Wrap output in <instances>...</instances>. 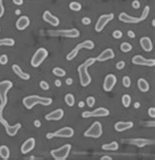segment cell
Instances as JSON below:
<instances>
[{
  "instance_id": "cell-1",
  "label": "cell",
  "mask_w": 155,
  "mask_h": 160,
  "mask_svg": "<svg viewBox=\"0 0 155 160\" xmlns=\"http://www.w3.org/2000/svg\"><path fill=\"white\" fill-rule=\"evenodd\" d=\"M96 59L95 58H88L87 61H84L83 64H81L78 67V73H79V84L83 88H87L89 84L91 83V77L89 75L87 68L91 67V65H93L95 63Z\"/></svg>"
},
{
  "instance_id": "cell-2",
  "label": "cell",
  "mask_w": 155,
  "mask_h": 160,
  "mask_svg": "<svg viewBox=\"0 0 155 160\" xmlns=\"http://www.w3.org/2000/svg\"><path fill=\"white\" fill-rule=\"evenodd\" d=\"M23 103L27 109H33L36 105L41 104L42 106H48L52 103L50 97H42L38 96H29L23 99Z\"/></svg>"
},
{
  "instance_id": "cell-3",
  "label": "cell",
  "mask_w": 155,
  "mask_h": 160,
  "mask_svg": "<svg viewBox=\"0 0 155 160\" xmlns=\"http://www.w3.org/2000/svg\"><path fill=\"white\" fill-rule=\"evenodd\" d=\"M3 108H4V106L0 104V123L2 124V126H4L6 134L9 137H15L20 131L22 125H21V123H17L16 125H13V126L9 125V123L3 118Z\"/></svg>"
},
{
  "instance_id": "cell-4",
  "label": "cell",
  "mask_w": 155,
  "mask_h": 160,
  "mask_svg": "<svg viewBox=\"0 0 155 160\" xmlns=\"http://www.w3.org/2000/svg\"><path fill=\"white\" fill-rule=\"evenodd\" d=\"M93 48H94V42L92 41L87 39V41H84L81 43H79L78 45L67 55L66 59L68 60V61H71V60H73L74 58L77 57V55H78L79 50H82V49H88V50H91V49H93Z\"/></svg>"
},
{
  "instance_id": "cell-5",
  "label": "cell",
  "mask_w": 155,
  "mask_h": 160,
  "mask_svg": "<svg viewBox=\"0 0 155 160\" xmlns=\"http://www.w3.org/2000/svg\"><path fill=\"white\" fill-rule=\"evenodd\" d=\"M71 149L72 146L70 143H67L57 149H53V150H51L50 154L55 160H65L68 158L70 152H71Z\"/></svg>"
},
{
  "instance_id": "cell-6",
  "label": "cell",
  "mask_w": 155,
  "mask_h": 160,
  "mask_svg": "<svg viewBox=\"0 0 155 160\" xmlns=\"http://www.w3.org/2000/svg\"><path fill=\"white\" fill-rule=\"evenodd\" d=\"M48 56V51L45 48H38L36 51V53L33 54V56L32 57L31 60V65L33 68H37L43 63V61L47 58Z\"/></svg>"
},
{
  "instance_id": "cell-7",
  "label": "cell",
  "mask_w": 155,
  "mask_h": 160,
  "mask_svg": "<svg viewBox=\"0 0 155 160\" xmlns=\"http://www.w3.org/2000/svg\"><path fill=\"white\" fill-rule=\"evenodd\" d=\"M103 134V127L100 122H94L91 127H89L86 132H84L83 136L87 138H92V139H98L102 136Z\"/></svg>"
},
{
  "instance_id": "cell-8",
  "label": "cell",
  "mask_w": 155,
  "mask_h": 160,
  "mask_svg": "<svg viewBox=\"0 0 155 160\" xmlns=\"http://www.w3.org/2000/svg\"><path fill=\"white\" fill-rule=\"evenodd\" d=\"M48 34L51 37H70L77 38L79 37V32L77 29H58V31H48Z\"/></svg>"
},
{
  "instance_id": "cell-9",
  "label": "cell",
  "mask_w": 155,
  "mask_h": 160,
  "mask_svg": "<svg viewBox=\"0 0 155 160\" xmlns=\"http://www.w3.org/2000/svg\"><path fill=\"white\" fill-rule=\"evenodd\" d=\"M75 134L74 129L71 127H64L59 129L58 131H56L55 133H48L46 135V138L48 139H50L52 138H64V139H69V138H72Z\"/></svg>"
},
{
  "instance_id": "cell-10",
  "label": "cell",
  "mask_w": 155,
  "mask_h": 160,
  "mask_svg": "<svg viewBox=\"0 0 155 160\" xmlns=\"http://www.w3.org/2000/svg\"><path fill=\"white\" fill-rule=\"evenodd\" d=\"M13 87V83L11 81H2L0 82V104L3 106L6 105L8 97L7 93Z\"/></svg>"
},
{
  "instance_id": "cell-11",
  "label": "cell",
  "mask_w": 155,
  "mask_h": 160,
  "mask_svg": "<svg viewBox=\"0 0 155 160\" xmlns=\"http://www.w3.org/2000/svg\"><path fill=\"white\" fill-rule=\"evenodd\" d=\"M110 114V111L107 108L104 107H98L96 109L92 110V111H84L82 114L83 118H101L106 117Z\"/></svg>"
},
{
  "instance_id": "cell-12",
  "label": "cell",
  "mask_w": 155,
  "mask_h": 160,
  "mask_svg": "<svg viewBox=\"0 0 155 160\" xmlns=\"http://www.w3.org/2000/svg\"><path fill=\"white\" fill-rule=\"evenodd\" d=\"M114 19V14L111 13V14H104L102 16H100L98 18L97 22L95 24V27H94V29H95V32L97 33H100L103 31V29L107 26V24L112 21Z\"/></svg>"
},
{
  "instance_id": "cell-13",
  "label": "cell",
  "mask_w": 155,
  "mask_h": 160,
  "mask_svg": "<svg viewBox=\"0 0 155 160\" xmlns=\"http://www.w3.org/2000/svg\"><path fill=\"white\" fill-rule=\"evenodd\" d=\"M132 63L134 65H139V66H148L154 67L155 60L154 59H146L141 55H134L132 59Z\"/></svg>"
},
{
  "instance_id": "cell-14",
  "label": "cell",
  "mask_w": 155,
  "mask_h": 160,
  "mask_svg": "<svg viewBox=\"0 0 155 160\" xmlns=\"http://www.w3.org/2000/svg\"><path fill=\"white\" fill-rule=\"evenodd\" d=\"M117 84V78H116V76H115V75H113V74H109L104 79L103 89L106 92H111L112 89L114 88L115 84Z\"/></svg>"
},
{
  "instance_id": "cell-15",
  "label": "cell",
  "mask_w": 155,
  "mask_h": 160,
  "mask_svg": "<svg viewBox=\"0 0 155 160\" xmlns=\"http://www.w3.org/2000/svg\"><path fill=\"white\" fill-rule=\"evenodd\" d=\"M64 117V110L61 108H58L54 111L48 113L45 115V120L47 121H59Z\"/></svg>"
},
{
  "instance_id": "cell-16",
  "label": "cell",
  "mask_w": 155,
  "mask_h": 160,
  "mask_svg": "<svg viewBox=\"0 0 155 160\" xmlns=\"http://www.w3.org/2000/svg\"><path fill=\"white\" fill-rule=\"evenodd\" d=\"M34 146H36V139H34L33 138H29L22 144L21 152L23 154H27L29 152H31L34 148Z\"/></svg>"
},
{
  "instance_id": "cell-17",
  "label": "cell",
  "mask_w": 155,
  "mask_h": 160,
  "mask_svg": "<svg viewBox=\"0 0 155 160\" xmlns=\"http://www.w3.org/2000/svg\"><path fill=\"white\" fill-rule=\"evenodd\" d=\"M114 57H115V53L113 51V49L107 48V49H105V50H103L95 59H96V61H99V62H105V61H107V60L113 59Z\"/></svg>"
},
{
  "instance_id": "cell-18",
  "label": "cell",
  "mask_w": 155,
  "mask_h": 160,
  "mask_svg": "<svg viewBox=\"0 0 155 160\" xmlns=\"http://www.w3.org/2000/svg\"><path fill=\"white\" fill-rule=\"evenodd\" d=\"M42 18L46 23H48L49 25H51V26H53V27H57L60 24L59 19L56 16L52 15L49 11H44V13L42 15Z\"/></svg>"
},
{
  "instance_id": "cell-19",
  "label": "cell",
  "mask_w": 155,
  "mask_h": 160,
  "mask_svg": "<svg viewBox=\"0 0 155 160\" xmlns=\"http://www.w3.org/2000/svg\"><path fill=\"white\" fill-rule=\"evenodd\" d=\"M119 20L123 23H126V24H138L141 22L139 18L137 17H134V16H130L129 14L122 12L119 14Z\"/></svg>"
},
{
  "instance_id": "cell-20",
  "label": "cell",
  "mask_w": 155,
  "mask_h": 160,
  "mask_svg": "<svg viewBox=\"0 0 155 160\" xmlns=\"http://www.w3.org/2000/svg\"><path fill=\"white\" fill-rule=\"evenodd\" d=\"M134 127V123L131 121H128V122H124V121H119L116 124L114 125V129L116 130L117 132L121 133L124 131H127V130H130Z\"/></svg>"
},
{
  "instance_id": "cell-21",
  "label": "cell",
  "mask_w": 155,
  "mask_h": 160,
  "mask_svg": "<svg viewBox=\"0 0 155 160\" xmlns=\"http://www.w3.org/2000/svg\"><path fill=\"white\" fill-rule=\"evenodd\" d=\"M29 24H31V21H29V17L21 16L16 22V28L19 31H24V29H26L29 26Z\"/></svg>"
},
{
  "instance_id": "cell-22",
  "label": "cell",
  "mask_w": 155,
  "mask_h": 160,
  "mask_svg": "<svg viewBox=\"0 0 155 160\" xmlns=\"http://www.w3.org/2000/svg\"><path fill=\"white\" fill-rule=\"evenodd\" d=\"M12 70H13V72L17 75V77H19L21 80H24V81H28V80L31 79V75L26 73V72H24L23 70L21 69V67H20L19 65H17V64L13 65Z\"/></svg>"
},
{
  "instance_id": "cell-23",
  "label": "cell",
  "mask_w": 155,
  "mask_h": 160,
  "mask_svg": "<svg viewBox=\"0 0 155 160\" xmlns=\"http://www.w3.org/2000/svg\"><path fill=\"white\" fill-rule=\"evenodd\" d=\"M128 143L130 144H134V146L142 147L148 146V144H153V141H150V139H128L127 141Z\"/></svg>"
},
{
  "instance_id": "cell-24",
  "label": "cell",
  "mask_w": 155,
  "mask_h": 160,
  "mask_svg": "<svg viewBox=\"0 0 155 160\" xmlns=\"http://www.w3.org/2000/svg\"><path fill=\"white\" fill-rule=\"evenodd\" d=\"M139 43H141V46L142 47V49L146 52H150L153 48V44L151 39L148 37H142L141 39H139Z\"/></svg>"
},
{
  "instance_id": "cell-25",
  "label": "cell",
  "mask_w": 155,
  "mask_h": 160,
  "mask_svg": "<svg viewBox=\"0 0 155 160\" xmlns=\"http://www.w3.org/2000/svg\"><path fill=\"white\" fill-rule=\"evenodd\" d=\"M138 89L141 92H147L149 91V88H150L148 82L146 81V80L142 79V78L141 79H138Z\"/></svg>"
},
{
  "instance_id": "cell-26",
  "label": "cell",
  "mask_w": 155,
  "mask_h": 160,
  "mask_svg": "<svg viewBox=\"0 0 155 160\" xmlns=\"http://www.w3.org/2000/svg\"><path fill=\"white\" fill-rule=\"evenodd\" d=\"M103 150H107V151H116L119 148V143L117 142H111L109 143H105L101 146Z\"/></svg>"
},
{
  "instance_id": "cell-27",
  "label": "cell",
  "mask_w": 155,
  "mask_h": 160,
  "mask_svg": "<svg viewBox=\"0 0 155 160\" xmlns=\"http://www.w3.org/2000/svg\"><path fill=\"white\" fill-rule=\"evenodd\" d=\"M0 157L4 160H7L10 157V149L7 146H0Z\"/></svg>"
},
{
  "instance_id": "cell-28",
  "label": "cell",
  "mask_w": 155,
  "mask_h": 160,
  "mask_svg": "<svg viewBox=\"0 0 155 160\" xmlns=\"http://www.w3.org/2000/svg\"><path fill=\"white\" fill-rule=\"evenodd\" d=\"M15 44V41L13 38L6 37V38H0V46H13Z\"/></svg>"
},
{
  "instance_id": "cell-29",
  "label": "cell",
  "mask_w": 155,
  "mask_h": 160,
  "mask_svg": "<svg viewBox=\"0 0 155 160\" xmlns=\"http://www.w3.org/2000/svg\"><path fill=\"white\" fill-rule=\"evenodd\" d=\"M64 100H65V102H66V104L68 106H70V107H72V106H74L75 105V96H73L72 93H67L66 96H65V97H64Z\"/></svg>"
},
{
  "instance_id": "cell-30",
  "label": "cell",
  "mask_w": 155,
  "mask_h": 160,
  "mask_svg": "<svg viewBox=\"0 0 155 160\" xmlns=\"http://www.w3.org/2000/svg\"><path fill=\"white\" fill-rule=\"evenodd\" d=\"M52 73H53V75H55V76L59 77V78H62V77L66 76V71H65L64 69L60 68V67H55V68H53Z\"/></svg>"
},
{
  "instance_id": "cell-31",
  "label": "cell",
  "mask_w": 155,
  "mask_h": 160,
  "mask_svg": "<svg viewBox=\"0 0 155 160\" xmlns=\"http://www.w3.org/2000/svg\"><path fill=\"white\" fill-rule=\"evenodd\" d=\"M131 102H132V97L129 96V94H124V96H122V103L124 107H130V105H131Z\"/></svg>"
},
{
  "instance_id": "cell-32",
  "label": "cell",
  "mask_w": 155,
  "mask_h": 160,
  "mask_svg": "<svg viewBox=\"0 0 155 160\" xmlns=\"http://www.w3.org/2000/svg\"><path fill=\"white\" fill-rule=\"evenodd\" d=\"M69 8L72 10V11H75V12H78V11H81L82 9V5L81 3H79L77 1H73L69 4Z\"/></svg>"
},
{
  "instance_id": "cell-33",
  "label": "cell",
  "mask_w": 155,
  "mask_h": 160,
  "mask_svg": "<svg viewBox=\"0 0 155 160\" xmlns=\"http://www.w3.org/2000/svg\"><path fill=\"white\" fill-rule=\"evenodd\" d=\"M120 48H121V50L123 52H130V51H132V49H133V46H132V44L131 43H129V42H123L121 45H120Z\"/></svg>"
},
{
  "instance_id": "cell-34",
  "label": "cell",
  "mask_w": 155,
  "mask_h": 160,
  "mask_svg": "<svg viewBox=\"0 0 155 160\" xmlns=\"http://www.w3.org/2000/svg\"><path fill=\"white\" fill-rule=\"evenodd\" d=\"M149 11H150V8H149V6H145L143 9V11L141 13V16L139 17V20H141V21H144L147 17H148V15H149Z\"/></svg>"
},
{
  "instance_id": "cell-35",
  "label": "cell",
  "mask_w": 155,
  "mask_h": 160,
  "mask_svg": "<svg viewBox=\"0 0 155 160\" xmlns=\"http://www.w3.org/2000/svg\"><path fill=\"white\" fill-rule=\"evenodd\" d=\"M122 83H123V86L125 88H130L131 87V84H132V81H131V79H130V77L128 76H125L123 79H122Z\"/></svg>"
},
{
  "instance_id": "cell-36",
  "label": "cell",
  "mask_w": 155,
  "mask_h": 160,
  "mask_svg": "<svg viewBox=\"0 0 155 160\" xmlns=\"http://www.w3.org/2000/svg\"><path fill=\"white\" fill-rule=\"evenodd\" d=\"M86 103L89 108H92L94 106V104H95V98L93 96H88L86 100Z\"/></svg>"
},
{
  "instance_id": "cell-37",
  "label": "cell",
  "mask_w": 155,
  "mask_h": 160,
  "mask_svg": "<svg viewBox=\"0 0 155 160\" xmlns=\"http://www.w3.org/2000/svg\"><path fill=\"white\" fill-rule=\"evenodd\" d=\"M112 37L116 39H120L123 37V33L120 31V29H115V31L112 33Z\"/></svg>"
},
{
  "instance_id": "cell-38",
  "label": "cell",
  "mask_w": 155,
  "mask_h": 160,
  "mask_svg": "<svg viewBox=\"0 0 155 160\" xmlns=\"http://www.w3.org/2000/svg\"><path fill=\"white\" fill-rule=\"evenodd\" d=\"M39 87H41V88L43 89V91H48L49 88H50L49 84L45 81H41V83H39Z\"/></svg>"
},
{
  "instance_id": "cell-39",
  "label": "cell",
  "mask_w": 155,
  "mask_h": 160,
  "mask_svg": "<svg viewBox=\"0 0 155 160\" xmlns=\"http://www.w3.org/2000/svg\"><path fill=\"white\" fill-rule=\"evenodd\" d=\"M8 56L6 54H2L1 56H0V64L1 65H6L8 63Z\"/></svg>"
},
{
  "instance_id": "cell-40",
  "label": "cell",
  "mask_w": 155,
  "mask_h": 160,
  "mask_svg": "<svg viewBox=\"0 0 155 160\" xmlns=\"http://www.w3.org/2000/svg\"><path fill=\"white\" fill-rule=\"evenodd\" d=\"M82 23L84 25V26H88V25H91V18H88V17H83L82 19Z\"/></svg>"
},
{
  "instance_id": "cell-41",
  "label": "cell",
  "mask_w": 155,
  "mask_h": 160,
  "mask_svg": "<svg viewBox=\"0 0 155 160\" xmlns=\"http://www.w3.org/2000/svg\"><path fill=\"white\" fill-rule=\"evenodd\" d=\"M147 113H148V116L150 118H154L155 117V108L154 107H150L148 109Z\"/></svg>"
},
{
  "instance_id": "cell-42",
  "label": "cell",
  "mask_w": 155,
  "mask_h": 160,
  "mask_svg": "<svg viewBox=\"0 0 155 160\" xmlns=\"http://www.w3.org/2000/svg\"><path fill=\"white\" fill-rule=\"evenodd\" d=\"M125 66H126V63H125V61H119L117 64H116V68L118 70H122L125 68Z\"/></svg>"
},
{
  "instance_id": "cell-43",
  "label": "cell",
  "mask_w": 155,
  "mask_h": 160,
  "mask_svg": "<svg viewBox=\"0 0 155 160\" xmlns=\"http://www.w3.org/2000/svg\"><path fill=\"white\" fill-rule=\"evenodd\" d=\"M5 12V9H4V5H3V0H0V18H1Z\"/></svg>"
},
{
  "instance_id": "cell-44",
  "label": "cell",
  "mask_w": 155,
  "mask_h": 160,
  "mask_svg": "<svg viewBox=\"0 0 155 160\" xmlns=\"http://www.w3.org/2000/svg\"><path fill=\"white\" fill-rule=\"evenodd\" d=\"M132 6L134 9H138L139 7H141V3H139L138 0H134V1L132 2Z\"/></svg>"
},
{
  "instance_id": "cell-45",
  "label": "cell",
  "mask_w": 155,
  "mask_h": 160,
  "mask_svg": "<svg viewBox=\"0 0 155 160\" xmlns=\"http://www.w3.org/2000/svg\"><path fill=\"white\" fill-rule=\"evenodd\" d=\"M13 3L17 6H21L24 4V0H13Z\"/></svg>"
},
{
  "instance_id": "cell-46",
  "label": "cell",
  "mask_w": 155,
  "mask_h": 160,
  "mask_svg": "<svg viewBox=\"0 0 155 160\" xmlns=\"http://www.w3.org/2000/svg\"><path fill=\"white\" fill-rule=\"evenodd\" d=\"M127 34H128V37L130 38H134V37H136V33H134V32H133V31H129L127 33Z\"/></svg>"
},
{
  "instance_id": "cell-47",
  "label": "cell",
  "mask_w": 155,
  "mask_h": 160,
  "mask_svg": "<svg viewBox=\"0 0 155 160\" xmlns=\"http://www.w3.org/2000/svg\"><path fill=\"white\" fill-rule=\"evenodd\" d=\"M33 125H34V126H36L37 128H41V122L39 121V120H34Z\"/></svg>"
},
{
  "instance_id": "cell-48",
  "label": "cell",
  "mask_w": 155,
  "mask_h": 160,
  "mask_svg": "<svg viewBox=\"0 0 155 160\" xmlns=\"http://www.w3.org/2000/svg\"><path fill=\"white\" fill-rule=\"evenodd\" d=\"M72 84H73V79L72 78L66 79V84H68V86H71Z\"/></svg>"
},
{
  "instance_id": "cell-49",
  "label": "cell",
  "mask_w": 155,
  "mask_h": 160,
  "mask_svg": "<svg viewBox=\"0 0 155 160\" xmlns=\"http://www.w3.org/2000/svg\"><path fill=\"white\" fill-rule=\"evenodd\" d=\"M54 84H55V86H56L57 88H59V87H61V86H62V82L60 81V80H56Z\"/></svg>"
},
{
  "instance_id": "cell-50",
  "label": "cell",
  "mask_w": 155,
  "mask_h": 160,
  "mask_svg": "<svg viewBox=\"0 0 155 160\" xmlns=\"http://www.w3.org/2000/svg\"><path fill=\"white\" fill-rule=\"evenodd\" d=\"M101 160H112V157L111 156H108V155H104L102 157H100Z\"/></svg>"
},
{
  "instance_id": "cell-51",
  "label": "cell",
  "mask_w": 155,
  "mask_h": 160,
  "mask_svg": "<svg viewBox=\"0 0 155 160\" xmlns=\"http://www.w3.org/2000/svg\"><path fill=\"white\" fill-rule=\"evenodd\" d=\"M84 105H86V102H83V101H79V108H83Z\"/></svg>"
},
{
  "instance_id": "cell-52",
  "label": "cell",
  "mask_w": 155,
  "mask_h": 160,
  "mask_svg": "<svg viewBox=\"0 0 155 160\" xmlns=\"http://www.w3.org/2000/svg\"><path fill=\"white\" fill-rule=\"evenodd\" d=\"M139 106H141V103H139V102H134V108H139Z\"/></svg>"
},
{
  "instance_id": "cell-53",
  "label": "cell",
  "mask_w": 155,
  "mask_h": 160,
  "mask_svg": "<svg viewBox=\"0 0 155 160\" xmlns=\"http://www.w3.org/2000/svg\"><path fill=\"white\" fill-rule=\"evenodd\" d=\"M15 13H16V15H19L20 13H21V11H20V10H16V11H15Z\"/></svg>"
},
{
  "instance_id": "cell-54",
  "label": "cell",
  "mask_w": 155,
  "mask_h": 160,
  "mask_svg": "<svg viewBox=\"0 0 155 160\" xmlns=\"http://www.w3.org/2000/svg\"><path fill=\"white\" fill-rule=\"evenodd\" d=\"M152 26H153V27L155 26V20H153V21H152Z\"/></svg>"
},
{
  "instance_id": "cell-55",
  "label": "cell",
  "mask_w": 155,
  "mask_h": 160,
  "mask_svg": "<svg viewBox=\"0 0 155 160\" xmlns=\"http://www.w3.org/2000/svg\"><path fill=\"white\" fill-rule=\"evenodd\" d=\"M0 31H1V27H0Z\"/></svg>"
}]
</instances>
